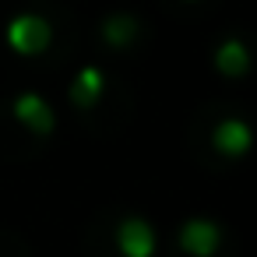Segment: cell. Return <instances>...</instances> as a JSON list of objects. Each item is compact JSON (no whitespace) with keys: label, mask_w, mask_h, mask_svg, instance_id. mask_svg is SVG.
I'll list each match as a JSON object with an SVG mask.
<instances>
[{"label":"cell","mask_w":257,"mask_h":257,"mask_svg":"<svg viewBox=\"0 0 257 257\" xmlns=\"http://www.w3.org/2000/svg\"><path fill=\"white\" fill-rule=\"evenodd\" d=\"M4 43H8V50L15 57H25V60L43 57L53 46V22L43 18V15H36V11H22V15H15L8 22Z\"/></svg>","instance_id":"obj_1"},{"label":"cell","mask_w":257,"mask_h":257,"mask_svg":"<svg viewBox=\"0 0 257 257\" xmlns=\"http://www.w3.org/2000/svg\"><path fill=\"white\" fill-rule=\"evenodd\" d=\"M113 243L120 250V257H155L159 250V232L148 218L141 215H127L116 222L113 229Z\"/></svg>","instance_id":"obj_2"},{"label":"cell","mask_w":257,"mask_h":257,"mask_svg":"<svg viewBox=\"0 0 257 257\" xmlns=\"http://www.w3.org/2000/svg\"><path fill=\"white\" fill-rule=\"evenodd\" d=\"M222 239H225L222 225L215 218H201V215L187 218L176 232V243L187 257H215L222 250Z\"/></svg>","instance_id":"obj_3"},{"label":"cell","mask_w":257,"mask_h":257,"mask_svg":"<svg viewBox=\"0 0 257 257\" xmlns=\"http://www.w3.org/2000/svg\"><path fill=\"white\" fill-rule=\"evenodd\" d=\"M253 141H257V134H253V127L243 116H222L211 127V148L222 159H243V155H250Z\"/></svg>","instance_id":"obj_4"},{"label":"cell","mask_w":257,"mask_h":257,"mask_svg":"<svg viewBox=\"0 0 257 257\" xmlns=\"http://www.w3.org/2000/svg\"><path fill=\"white\" fill-rule=\"evenodd\" d=\"M11 113H15V120H18L29 134H36V138H50V134L57 131V113H53V106L46 102V95H39V92H22V95H15Z\"/></svg>","instance_id":"obj_5"},{"label":"cell","mask_w":257,"mask_h":257,"mask_svg":"<svg viewBox=\"0 0 257 257\" xmlns=\"http://www.w3.org/2000/svg\"><path fill=\"white\" fill-rule=\"evenodd\" d=\"M211 64H215V71H218L222 78L239 81V78H246V74L253 71V53H250V46H246L239 36H225V39L215 46Z\"/></svg>","instance_id":"obj_6"},{"label":"cell","mask_w":257,"mask_h":257,"mask_svg":"<svg viewBox=\"0 0 257 257\" xmlns=\"http://www.w3.org/2000/svg\"><path fill=\"white\" fill-rule=\"evenodd\" d=\"M102 92H106V74H102V67H95V64H85V67L74 74V81L67 85V99H71V106L81 109V113H88L92 106H99Z\"/></svg>","instance_id":"obj_7"},{"label":"cell","mask_w":257,"mask_h":257,"mask_svg":"<svg viewBox=\"0 0 257 257\" xmlns=\"http://www.w3.org/2000/svg\"><path fill=\"white\" fill-rule=\"evenodd\" d=\"M99 32H102V43H106V46L127 50V46H134V39L141 36V18L131 15V11H109V15L102 18Z\"/></svg>","instance_id":"obj_8"},{"label":"cell","mask_w":257,"mask_h":257,"mask_svg":"<svg viewBox=\"0 0 257 257\" xmlns=\"http://www.w3.org/2000/svg\"><path fill=\"white\" fill-rule=\"evenodd\" d=\"M187 4H197V0H187Z\"/></svg>","instance_id":"obj_9"}]
</instances>
